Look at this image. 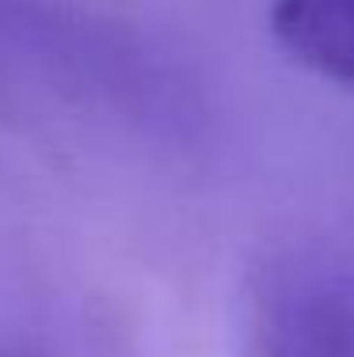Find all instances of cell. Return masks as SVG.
Masks as SVG:
<instances>
[{"instance_id":"obj_1","label":"cell","mask_w":354,"mask_h":357,"mask_svg":"<svg viewBox=\"0 0 354 357\" xmlns=\"http://www.w3.org/2000/svg\"><path fill=\"white\" fill-rule=\"evenodd\" d=\"M0 65L126 122L164 126L179 114V91L153 50L69 0H0Z\"/></svg>"},{"instance_id":"obj_4","label":"cell","mask_w":354,"mask_h":357,"mask_svg":"<svg viewBox=\"0 0 354 357\" xmlns=\"http://www.w3.org/2000/svg\"><path fill=\"white\" fill-rule=\"evenodd\" d=\"M0 357H38V354H31V350H8V346H4Z\"/></svg>"},{"instance_id":"obj_3","label":"cell","mask_w":354,"mask_h":357,"mask_svg":"<svg viewBox=\"0 0 354 357\" xmlns=\"http://www.w3.org/2000/svg\"><path fill=\"white\" fill-rule=\"evenodd\" d=\"M271 35L309 73L354 88V0H274Z\"/></svg>"},{"instance_id":"obj_2","label":"cell","mask_w":354,"mask_h":357,"mask_svg":"<svg viewBox=\"0 0 354 357\" xmlns=\"http://www.w3.org/2000/svg\"><path fill=\"white\" fill-rule=\"evenodd\" d=\"M251 357H354V289L324 270L278 266L251 304Z\"/></svg>"}]
</instances>
